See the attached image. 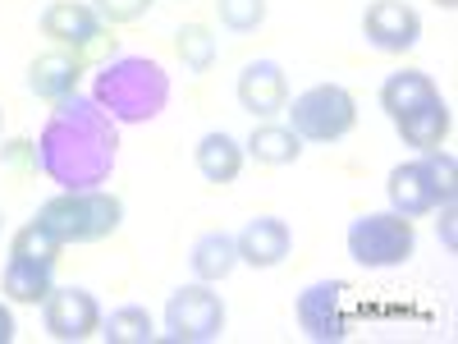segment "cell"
Returning <instances> with one entry per match:
<instances>
[{
  "label": "cell",
  "instance_id": "6da1fadb",
  "mask_svg": "<svg viewBox=\"0 0 458 344\" xmlns=\"http://www.w3.org/2000/svg\"><path fill=\"white\" fill-rule=\"evenodd\" d=\"M42 175L60 188H101L114 170V151H120V129H114L110 110H101L92 97L73 92L51 110L32 142Z\"/></svg>",
  "mask_w": 458,
  "mask_h": 344
},
{
  "label": "cell",
  "instance_id": "7a4b0ae2",
  "mask_svg": "<svg viewBox=\"0 0 458 344\" xmlns=\"http://www.w3.org/2000/svg\"><path fill=\"white\" fill-rule=\"evenodd\" d=\"M92 101L114 125H147L170 106V73L151 56H114L92 83Z\"/></svg>",
  "mask_w": 458,
  "mask_h": 344
},
{
  "label": "cell",
  "instance_id": "3957f363",
  "mask_svg": "<svg viewBox=\"0 0 458 344\" xmlns=\"http://www.w3.org/2000/svg\"><path fill=\"white\" fill-rule=\"evenodd\" d=\"M37 220L60 244H97L124 225V202L106 194V188H60L51 202H42Z\"/></svg>",
  "mask_w": 458,
  "mask_h": 344
},
{
  "label": "cell",
  "instance_id": "277c9868",
  "mask_svg": "<svg viewBox=\"0 0 458 344\" xmlns=\"http://www.w3.org/2000/svg\"><path fill=\"white\" fill-rule=\"evenodd\" d=\"M284 110H289V129L302 142H339L358 125V101L339 83H317L308 92H298L293 106H284Z\"/></svg>",
  "mask_w": 458,
  "mask_h": 344
},
{
  "label": "cell",
  "instance_id": "5b68a950",
  "mask_svg": "<svg viewBox=\"0 0 458 344\" xmlns=\"http://www.w3.org/2000/svg\"><path fill=\"white\" fill-rule=\"evenodd\" d=\"M412 248H417V229L399 211H367L349 225V257L358 266H371V271L403 266L412 257Z\"/></svg>",
  "mask_w": 458,
  "mask_h": 344
},
{
  "label": "cell",
  "instance_id": "8992f818",
  "mask_svg": "<svg viewBox=\"0 0 458 344\" xmlns=\"http://www.w3.org/2000/svg\"><path fill=\"white\" fill-rule=\"evenodd\" d=\"M165 331L170 340L179 344H207V340H220L225 331V303L220 294L198 280V285H179L165 303Z\"/></svg>",
  "mask_w": 458,
  "mask_h": 344
},
{
  "label": "cell",
  "instance_id": "52a82bcc",
  "mask_svg": "<svg viewBox=\"0 0 458 344\" xmlns=\"http://www.w3.org/2000/svg\"><path fill=\"white\" fill-rule=\"evenodd\" d=\"M344 303H349V285L344 280H317L298 294L293 303V317L298 326L308 331V340H321V344H335L349 335V313H344Z\"/></svg>",
  "mask_w": 458,
  "mask_h": 344
},
{
  "label": "cell",
  "instance_id": "ba28073f",
  "mask_svg": "<svg viewBox=\"0 0 458 344\" xmlns=\"http://www.w3.org/2000/svg\"><path fill=\"white\" fill-rule=\"evenodd\" d=\"M42 322H47L51 340H64V344H79V340L101 335V308H97V298L88 289H73V285H60V289L47 294Z\"/></svg>",
  "mask_w": 458,
  "mask_h": 344
},
{
  "label": "cell",
  "instance_id": "9c48e42d",
  "mask_svg": "<svg viewBox=\"0 0 458 344\" xmlns=\"http://www.w3.org/2000/svg\"><path fill=\"white\" fill-rule=\"evenodd\" d=\"M362 32L376 51L403 56V51L417 47V37H422V19H417V10L403 5V0H371L367 14H362Z\"/></svg>",
  "mask_w": 458,
  "mask_h": 344
},
{
  "label": "cell",
  "instance_id": "30bf717a",
  "mask_svg": "<svg viewBox=\"0 0 458 344\" xmlns=\"http://www.w3.org/2000/svg\"><path fill=\"white\" fill-rule=\"evenodd\" d=\"M37 23H42V37H51L55 47L79 51V56L101 42V14L83 5V0H51Z\"/></svg>",
  "mask_w": 458,
  "mask_h": 344
},
{
  "label": "cell",
  "instance_id": "8fae6325",
  "mask_svg": "<svg viewBox=\"0 0 458 344\" xmlns=\"http://www.w3.org/2000/svg\"><path fill=\"white\" fill-rule=\"evenodd\" d=\"M239 106L248 115H257V120H271V115H280L289 106V79L284 69L276 60H252L243 64L239 73Z\"/></svg>",
  "mask_w": 458,
  "mask_h": 344
},
{
  "label": "cell",
  "instance_id": "7c38bea8",
  "mask_svg": "<svg viewBox=\"0 0 458 344\" xmlns=\"http://www.w3.org/2000/svg\"><path fill=\"white\" fill-rule=\"evenodd\" d=\"M79 79H83V56H79V51H64V47L37 56V60L28 64V88H32V97H42V101H51V106H60V101H69L73 92H79Z\"/></svg>",
  "mask_w": 458,
  "mask_h": 344
},
{
  "label": "cell",
  "instance_id": "4fadbf2b",
  "mask_svg": "<svg viewBox=\"0 0 458 344\" xmlns=\"http://www.w3.org/2000/svg\"><path fill=\"white\" fill-rule=\"evenodd\" d=\"M386 194H390V211H399V216H408V220H412V216H427V211H436V207H445L427 161H403V166H394V170H390V184H386Z\"/></svg>",
  "mask_w": 458,
  "mask_h": 344
},
{
  "label": "cell",
  "instance_id": "5bb4252c",
  "mask_svg": "<svg viewBox=\"0 0 458 344\" xmlns=\"http://www.w3.org/2000/svg\"><path fill=\"white\" fill-rule=\"evenodd\" d=\"M239 244V262L257 266V271H266V266H280L293 248V229L280 220V216H257L243 225V235L234 239Z\"/></svg>",
  "mask_w": 458,
  "mask_h": 344
},
{
  "label": "cell",
  "instance_id": "9a60e30c",
  "mask_svg": "<svg viewBox=\"0 0 458 344\" xmlns=\"http://www.w3.org/2000/svg\"><path fill=\"white\" fill-rule=\"evenodd\" d=\"M390 125L399 129V138H403L408 147H417V151H436V147L449 138L454 115H449L445 97H431V101H422V106L403 110L399 120H390Z\"/></svg>",
  "mask_w": 458,
  "mask_h": 344
},
{
  "label": "cell",
  "instance_id": "2e32d148",
  "mask_svg": "<svg viewBox=\"0 0 458 344\" xmlns=\"http://www.w3.org/2000/svg\"><path fill=\"white\" fill-rule=\"evenodd\" d=\"M188 262H193L198 280L216 285L239 266V244H234V235H225V229H207V235L193 244V253H188Z\"/></svg>",
  "mask_w": 458,
  "mask_h": 344
},
{
  "label": "cell",
  "instance_id": "e0dca14e",
  "mask_svg": "<svg viewBox=\"0 0 458 344\" xmlns=\"http://www.w3.org/2000/svg\"><path fill=\"white\" fill-rule=\"evenodd\" d=\"M431 97H440V88L431 83V73H422V69H399V73H390V79L380 83V110H386L390 120H399L403 110L422 106Z\"/></svg>",
  "mask_w": 458,
  "mask_h": 344
},
{
  "label": "cell",
  "instance_id": "ac0fdd59",
  "mask_svg": "<svg viewBox=\"0 0 458 344\" xmlns=\"http://www.w3.org/2000/svg\"><path fill=\"white\" fill-rule=\"evenodd\" d=\"M51 271H55V266H47V262H28V257L10 253L5 271H0V285H5V294L14 303H47V294L55 289Z\"/></svg>",
  "mask_w": 458,
  "mask_h": 344
},
{
  "label": "cell",
  "instance_id": "d6986e66",
  "mask_svg": "<svg viewBox=\"0 0 458 344\" xmlns=\"http://www.w3.org/2000/svg\"><path fill=\"white\" fill-rule=\"evenodd\" d=\"M198 170L207 184H234L243 170V147L229 133H207L198 142Z\"/></svg>",
  "mask_w": 458,
  "mask_h": 344
},
{
  "label": "cell",
  "instance_id": "ffe728a7",
  "mask_svg": "<svg viewBox=\"0 0 458 344\" xmlns=\"http://www.w3.org/2000/svg\"><path fill=\"white\" fill-rule=\"evenodd\" d=\"M248 157L261 166H293L302 157V138L289 125H257L248 138Z\"/></svg>",
  "mask_w": 458,
  "mask_h": 344
},
{
  "label": "cell",
  "instance_id": "44dd1931",
  "mask_svg": "<svg viewBox=\"0 0 458 344\" xmlns=\"http://www.w3.org/2000/svg\"><path fill=\"white\" fill-rule=\"evenodd\" d=\"M101 335H106V344H147V340H157V326H151L147 308L129 303V308H114L101 322Z\"/></svg>",
  "mask_w": 458,
  "mask_h": 344
},
{
  "label": "cell",
  "instance_id": "7402d4cb",
  "mask_svg": "<svg viewBox=\"0 0 458 344\" xmlns=\"http://www.w3.org/2000/svg\"><path fill=\"white\" fill-rule=\"evenodd\" d=\"M10 253H14V257H28V262H47V266H55V262H60V253H64V244L51 235V229H47L42 220H28V225H19V229H14Z\"/></svg>",
  "mask_w": 458,
  "mask_h": 344
},
{
  "label": "cell",
  "instance_id": "603a6c76",
  "mask_svg": "<svg viewBox=\"0 0 458 344\" xmlns=\"http://www.w3.org/2000/svg\"><path fill=\"white\" fill-rule=\"evenodd\" d=\"M174 51H179V60H183V69H193V73H207L211 64H216V37H211V28H202V23H183L179 28V37H174Z\"/></svg>",
  "mask_w": 458,
  "mask_h": 344
},
{
  "label": "cell",
  "instance_id": "cb8c5ba5",
  "mask_svg": "<svg viewBox=\"0 0 458 344\" xmlns=\"http://www.w3.org/2000/svg\"><path fill=\"white\" fill-rule=\"evenodd\" d=\"M216 14L229 32H257L266 23V0H216Z\"/></svg>",
  "mask_w": 458,
  "mask_h": 344
},
{
  "label": "cell",
  "instance_id": "d4e9b609",
  "mask_svg": "<svg viewBox=\"0 0 458 344\" xmlns=\"http://www.w3.org/2000/svg\"><path fill=\"white\" fill-rule=\"evenodd\" d=\"M151 5H157V0H92L101 23H138Z\"/></svg>",
  "mask_w": 458,
  "mask_h": 344
},
{
  "label": "cell",
  "instance_id": "484cf974",
  "mask_svg": "<svg viewBox=\"0 0 458 344\" xmlns=\"http://www.w3.org/2000/svg\"><path fill=\"white\" fill-rule=\"evenodd\" d=\"M422 161L431 166V179H436V188H440V202H454V194H458V179H454V157L449 151H422Z\"/></svg>",
  "mask_w": 458,
  "mask_h": 344
},
{
  "label": "cell",
  "instance_id": "4316f807",
  "mask_svg": "<svg viewBox=\"0 0 458 344\" xmlns=\"http://www.w3.org/2000/svg\"><path fill=\"white\" fill-rule=\"evenodd\" d=\"M10 340H14V313L0 303V344H10Z\"/></svg>",
  "mask_w": 458,
  "mask_h": 344
},
{
  "label": "cell",
  "instance_id": "83f0119b",
  "mask_svg": "<svg viewBox=\"0 0 458 344\" xmlns=\"http://www.w3.org/2000/svg\"><path fill=\"white\" fill-rule=\"evenodd\" d=\"M440 235H445V248H454V202H445V220H440Z\"/></svg>",
  "mask_w": 458,
  "mask_h": 344
},
{
  "label": "cell",
  "instance_id": "f1b7e54d",
  "mask_svg": "<svg viewBox=\"0 0 458 344\" xmlns=\"http://www.w3.org/2000/svg\"><path fill=\"white\" fill-rule=\"evenodd\" d=\"M436 5H440V10H454V5H458V0H436Z\"/></svg>",
  "mask_w": 458,
  "mask_h": 344
},
{
  "label": "cell",
  "instance_id": "f546056e",
  "mask_svg": "<svg viewBox=\"0 0 458 344\" xmlns=\"http://www.w3.org/2000/svg\"><path fill=\"white\" fill-rule=\"evenodd\" d=\"M0 129H5V110H0Z\"/></svg>",
  "mask_w": 458,
  "mask_h": 344
},
{
  "label": "cell",
  "instance_id": "4dcf8cb0",
  "mask_svg": "<svg viewBox=\"0 0 458 344\" xmlns=\"http://www.w3.org/2000/svg\"><path fill=\"white\" fill-rule=\"evenodd\" d=\"M0 235H5V216H0Z\"/></svg>",
  "mask_w": 458,
  "mask_h": 344
}]
</instances>
